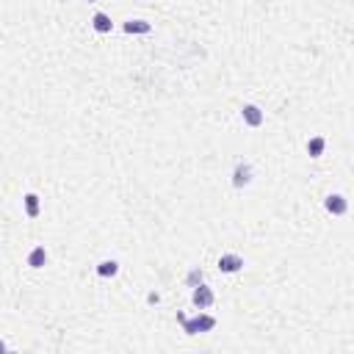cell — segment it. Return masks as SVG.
Returning a JSON list of instances; mask_svg holds the SVG:
<instances>
[{"mask_svg":"<svg viewBox=\"0 0 354 354\" xmlns=\"http://www.w3.org/2000/svg\"><path fill=\"white\" fill-rule=\"evenodd\" d=\"M183 321V326H186V335H197V332H210L216 326V318L213 315H197V318H180Z\"/></svg>","mask_w":354,"mask_h":354,"instance_id":"1","label":"cell"},{"mask_svg":"<svg viewBox=\"0 0 354 354\" xmlns=\"http://www.w3.org/2000/svg\"><path fill=\"white\" fill-rule=\"evenodd\" d=\"M213 291H210V288L208 285H197V288H194V304H197V307L199 310H208L210 307V304H213Z\"/></svg>","mask_w":354,"mask_h":354,"instance_id":"2","label":"cell"},{"mask_svg":"<svg viewBox=\"0 0 354 354\" xmlns=\"http://www.w3.org/2000/svg\"><path fill=\"white\" fill-rule=\"evenodd\" d=\"M241 266H243L241 254H221V260H219V269L224 274H235V271H241Z\"/></svg>","mask_w":354,"mask_h":354,"instance_id":"3","label":"cell"},{"mask_svg":"<svg viewBox=\"0 0 354 354\" xmlns=\"http://www.w3.org/2000/svg\"><path fill=\"white\" fill-rule=\"evenodd\" d=\"M241 116H243V122H246V125H252V127H257L260 122H263V111H260L257 105H243Z\"/></svg>","mask_w":354,"mask_h":354,"instance_id":"4","label":"cell"},{"mask_svg":"<svg viewBox=\"0 0 354 354\" xmlns=\"http://www.w3.org/2000/svg\"><path fill=\"white\" fill-rule=\"evenodd\" d=\"M249 180H252V169H249L246 163H238V169H235V186L238 188H243V186H249Z\"/></svg>","mask_w":354,"mask_h":354,"instance_id":"5","label":"cell"},{"mask_svg":"<svg viewBox=\"0 0 354 354\" xmlns=\"http://www.w3.org/2000/svg\"><path fill=\"white\" fill-rule=\"evenodd\" d=\"M44 263H47V252H44V246H36L31 254H28V266H33V269H42Z\"/></svg>","mask_w":354,"mask_h":354,"instance_id":"6","label":"cell"},{"mask_svg":"<svg viewBox=\"0 0 354 354\" xmlns=\"http://www.w3.org/2000/svg\"><path fill=\"white\" fill-rule=\"evenodd\" d=\"M92 25H94V31H100V33H108V31H111V20H108V14L97 11V14H94V20H92Z\"/></svg>","mask_w":354,"mask_h":354,"instance_id":"7","label":"cell"},{"mask_svg":"<svg viewBox=\"0 0 354 354\" xmlns=\"http://www.w3.org/2000/svg\"><path fill=\"white\" fill-rule=\"evenodd\" d=\"M326 210H332V213H346V199L343 197H329L326 199Z\"/></svg>","mask_w":354,"mask_h":354,"instance_id":"8","label":"cell"},{"mask_svg":"<svg viewBox=\"0 0 354 354\" xmlns=\"http://www.w3.org/2000/svg\"><path fill=\"white\" fill-rule=\"evenodd\" d=\"M116 271H119V266H116L114 260H103V263L97 266V274L100 277H114Z\"/></svg>","mask_w":354,"mask_h":354,"instance_id":"9","label":"cell"},{"mask_svg":"<svg viewBox=\"0 0 354 354\" xmlns=\"http://www.w3.org/2000/svg\"><path fill=\"white\" fill-rule=\"evenodd\" d=\"M125 31L127 33H147L149 31V25H147V22H141V20H136V22H127V25H125Z\"/></svg>","mask_w":354,"mask_h":354,"instance_id":"10","label":"cell"},{"mask_svg":"<svg viewBox=\"0 0 354 354\" xmlns=\"http://www.w3.org/2000/svg\"><path fill=\"white\" fill-rule=\"evenodd\" d=\"M307 152L313 155V158H318V155L324 152V138H313V141H307Z\"/></svg>","mask_w":354,"mask_h":354,"instance_id":"11","label":"cell"},{"mask_svg":"<svg viewBox=\"0 0 354 354\" xmlns=\"http://www.w3.org/2000/svg\"><path fill=\"white\" fill-rule=\"evenodd\" d=\"M25 208H28V216L39 213V197H36V194H28V197H25Z\"/></svg>","mask_w":354,"mask_h":354,"instance_id":"12","label":"cell"},{"mask_svg":"<svg viewBox=\"0 0 354 354\" xmlns=\"http://www.w3.org/2000/svg\"><path fill=\"white\" fill-rule=\"evenodd\" d=\"M197 280L202 282V271H197V269H194L191 274H188V282H191V285H194V282H197Z\"/></svg>","mask_w":354,"mask_h":354,"instance_id":"13","label":"cell"},{"mask_svg":"<svg viewBox=\"0 0 354 354\" xmlns=\"http://www.w3.org/2000/svg\"><path fill=\"white\" fill-rule=\"evenodd\" d=\"M0 351H6V343L3 340H0Z\"/></svg>","mask_w":354,"mask_h":354,"instance_id":"14","label":"cell"}]
</instances>
